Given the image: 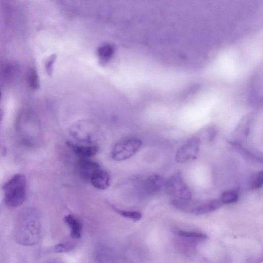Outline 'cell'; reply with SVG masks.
Listing matches in <instances>:
<instances>
[{
    "mask_svg": "<svg viewBox=\"0 0 263 263\" xmlns=\"http://www.w3.org/2000/svg\"><path fill=\"white\" fill-rule=\"evenodd\" d=\"M142 141L137 138H129L117 143L111 151L116 161H123L134 155L140 148Z\"/></svg>",
    "mask_w": 263,
    "mask_h": 263,
    "instance_id": "3957f363",
    "label": "cell"
},
{
    "mask_svg": "<svg viewBox=\"0 0 263 263\" xmlns=\"http://www.w3.org/2000/svg\"><path fill=\"white\" fill-rule=\"evenodd\" d=\"M178 234L179 236L185 238L200 240H205L207 238L206 234L200 232L179 230L178 231Z\"/></svg>",
    "mask_w": 263,
    "mask_h": 263,
    "instance_id": "2e32d148",
    "label": "cell"
},
{
    "mask_svg": "<svg viewBox=\"0 0 263 263\" xmlns=\"http://www.w3.org/2000/svg\"><path fill=\"white\" fill-rule=\"evenodd\" d=\"M75 246L71 243H61L56 245L54 251L56 253L69 252L74 249Z\"/></svg>",
    "mask_w": 263,
    "mask_h": 263,
    "instance_id": "e0dca14e",
    "label": "cell"
},
{
    "mask_svg": "<svg viewBox=\"0 0 263 263\" xmlns=\"http://www.w3.org/2000/svg\"><path fill=\"white\" fill-rule=\"evenodd\" d=\"M64 221L70 228L71 238L79 239L81 237L82 229L81 223L77 218L70 214L66 216Z\"/></svg>",
    "mask_w": 263,
    "mask_h": 263,
    "instance_id": "30bf717a",
    "label": "cell"
},
{
    "mask_svg": "<svg viewBox=\"0 0 263 263\" xmlns=\"http://www.w3.org/2000/svg\"><path fill=\"white\" fill-rule=\"evenodd\" d=\"M3 112L1 110H0V123H1L3 118Z\"/></svg>",
    "mask_w": 263,
    "mask_h": 263,
    "instance_id": "44dd1931",
    "label": "cell"
},
{
    "mask_svg": "<svg viewBox=\"0 0 263 263\" xmlns=\"http://www.w3.org/2000/svg\"><path fill=\"white\" fill-rule=\"evenodd\" d=\"M200 140L197 137L190 139L178 151L176 160L180 163H185L190 159L194 158L198 154Z\"/></svg>",
    "mask_w": 263,
    "mask_h": 263,
    "instance_id": "5b68a950",
    "label": "cell"
},
{
    "mask_svg": "<svg viewBox=\"0 0 263 263\" xmlns=\"http://www.w3.org/2000/svg\"><path fill=\"white\" fill-rule=\"evenodd\" d=\"M239 199V195L236 191H227L222 194L220 201L222 203L229 204L237 202Z\"/></svg>",
    "mask_w": 263,
    "mask_h": 263,
    "instance_id": "5bb4252c",
    "label": "cell"
},
{
    "mask_svg": "<svg viewBox=\"0 0 263 263\" xmlns=\"http://www.w3.org/2000/svg\"><path fill=\"white\" fill-rule=\"evenodd\" d=\"M114 47L110 45L100 47L98 50V54L101 62H108L114 54Z\"/></svg>",
    "mask_w": 263,
    "mask_h": 263,
    "instance_id": "4fadbf2b",
    "label": "cell"
},
{
    "mask_svg": "<svg viewBox=\"0 0 263 263\" xmlns=\"http://www.w3.org/2000/svg\"><path fill=\"white\" fill-rule=\"evenodd\" d=\"M166 192L173 198L188 199L192 198V194L185 183L181 174L177 173L172 175L166 183Z\"/></svg>",
    "mask_w": 263,
    "mask_h": 263,
    "instance_id": "277c9868",
    "label": "cell"
},
{
    "mask_svg": "<svg viewBox=\"0 0 263 263\" xmlns=\"http://www.w3.org/2000/svg\"><path fill=\"white\" fill-rule=\"evenodd\" d=\"M114 210L119 213L124 217L130 219L133 221H138L142 218V214L140 212L134 211H127L119 209L116 208H114Z\"/></svg>",
    "mask_w": 263,
    "mask_h": 263,
    "instance_id": "9a60e30c",
    "label": "cell"
},
{
    "mask_svg": "<svg viewBox=\"0 0 263 263\" xmlns=\"http://www.w3.org/2000/svg\"><path fill=\"white\" fill-rule=\"evenodd\" d=\"M68 147L81 157H90L95 155L99 150L97 145H82L73 143L70 141L66 142Z\"/></svg>",
    "mask_w": 263,
    "mask_h": 263,
    "instance_id": "9c48e42d",
    "label": "cell"
},
{
    "mask_svg": "<svg viewBox=\"0 0 263 263\" xmlns=\"http://www.w3.org/2000/svg\"><path fill=\"white\" fill-rule=\"evenodd\" d=\"M77 165L81 177L86 180H90L93 171L100 168L98 163L85 157H81L77 162Z\"/></svg>",
    "mask_w": 263,
    "mask_h": 263,
    "instance_id": "52a82bcc",
    "label": "cell"
},
{
    "mask_svg": "<svg viewBox=\"0 0 263 263\" xmlns=\"http://www.w3.org/2000/svg\"><path fill=\"white\" fill-rule=\"evenodd\" d=\"M47 263H64L62 261L58 260H52L49 261Z\"/></svg>",
    "mask_w": 263,
    "mask_h": 263,
    "instance_id": "ffe728a7",
    "label": "cell"
},
{
    "mask_svg": "<svg viewBox=\"0 0 263 263\" xmlns=\"http://www.w3.org/2000/svg\"><path fill=\"white\" fill-rule=\"evenodd\" d=\"M41 226L38 215L31 211L20 214L13 230L14 240L23 246L37 244L41 238Z\"/></svg>",
    "mask_w": 263,
    "mask_h": 263,
    "instance_id": "6da1fadb",
    "label": "cell"
},
{
    "mask_svg": "<svg viewBox=\"0 0 263 263\" xmlns=\"http://www.w3.org/2000/svg\"><path fill=\"white\" fill-rule=\"evenodd\" d=\"M55 55L50 57L45 63V67L48 74L50 75L52 74L53 64L55 61Z\"/></svg>",
    "mask_w": 263,
    "mask_h": 263,
    "instance_id": "d6986e66",
    "label": "cell"
},
{
    "mask_svg": "<svg viewBox=\"0 0 263 263\" xmlns=\"http://www.w3.org/2000/svg\"><path fill=\"white\" fill-rule=\"evenodd\" d=\"M2 96V93L1 91H0V101H1Z\"/></svg>",
    "mask_w": 263,
    "mask_h": 263,
    "instance_id": "7402d4cb",
    "label": "cell"
},
{
    "mask_svg": "<svg viewBox=\"0 0 263 263\" xmlns=\"http://www.w3.org/2000/svg\"><path fill=\"white\" fill-rule=\"evenodd\" d=\"M4 201L8 207L16 208L22 205L25 200L26 184L23 175L17 174L3 187Z\"/></svg>",
    "mask_w": 263,
    "mask_h": 263,
    "instance_id": "7a4b0ae2",
    "label": "cell"
},
{
    "mask_svg": "<svg viewBox=\"0 0 263 263\" xmlns=\"http://www.w3.org/2000/svg\"><path fill=\"white\" fill-rule=\"evenodd\" d=\"M166 183L163 177L158 175H153L149 177L145 183L146 192L150 194H157L165 186Z\"/></svg>",
    "mask_w": 263,
    "mask_h": 263,
    "instance_id": "ba28073f",
    "label": "cell"
},
{
    "mask_svg": "<svg viewBox=\"0 0 263 263\" xmlns=\"http://www.w3.org/2000/svg\"><path fill=\"white\" fill-rule=\"evenodd\" d=\"M263 185V172L261 171L257 174V176L253 183L252 187L254 189H258Z\"/></svg>",
    "mask_w": 263,
    "mask_h": 263,
    "instance_id": "ac0fdd59",
    "label": "cell"
},
{
    "mask_svg": "<svg viewBox=\"0 0 263 263\" xmlns=\"http://www.w3.org/2000/svg\"><path fill=\"white\" fill-rule=\"evenodd\" d=\"M95 256L98 263H116L113 253L107 247L98 248Z\"/></svg>",
    "mask_w": 263,
    "mask_h": 263,
    "instance_id": "8fae6325",
    "label": "cell"
},
{
    "mask_svg": "<svg viewBox=\"0 0 263 263\" xmlns=\"http://www.w3.org/2000/svg\"><path fill=\"white\" fill-rule=\"evenodd\" d=\"M27 83L30 89L32 91L39 89L40 84L39 75L37 70L34 68H30L27 72Z\"/></svg>",
    "mask_w": 263,
    "mask_h": 263,
    "instance_id": "7c38bea8",
    "label": "cell"
},
{
    "mask_svg": "<svg viewBox=\"0 0 263 263\" xmlns=\"http://www.w3.org/2000/svg\"><path fill=\"white\" fill-rule=\"evenodd\" d=\"M90 181L94 187L99 190H105L110 185V177L108 173L100 168L93 171Z\"/></svg>",
    "mask_w": 263,
    "mask_h": 263,
    "instance_id": "8992f818",
    "label": "cell"
}]
</instances>
